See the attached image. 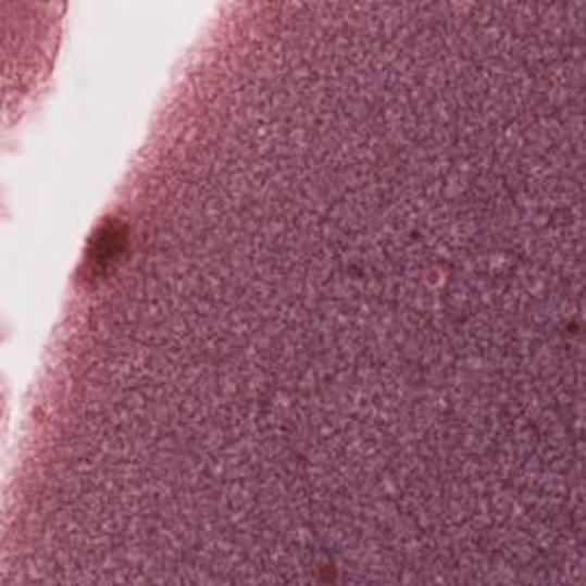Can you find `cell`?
I'll use <instances>...</instances> for the list:
<instances>
[{
    "instance_id": "1",
    "label": "cell",
    "mask_w": 586,
    "mask_h": 586,
    "mask_svg": "<svg viewBox=\"0 0 586 586\" xmlns=\"http://www.w3.org/2000/svg\"><path fill=\"white\" fill-rule=\"evenodd\" d=\"M126 248V232L120 223L108 221L90 241V250L85 254V264H88V273H105L117 259L122 257Z\"/></svg>"
}]
</instances>
